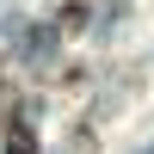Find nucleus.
<instances>
[{
  "label": "nucleus",
  "mask_w": 154,
  "mask_h": 154,
  "mask_svg": "<svg viewBox=\"0 0 154 154\" xmlns=\"http://www.w3.org/2000/svg\"><path fill=\"white\" fill-rule=\"evenodd\" d=\"M6 154H31V130H25V123H12V136H6Z\"/></svg>",
  "instance_id": "1"
}]
</instances>
